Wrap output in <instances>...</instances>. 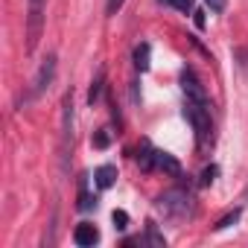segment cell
<instances>
[{
    "label": "cell",
    "mask_w": 248,
    "mask_h": 248,
    "mask_svg": "<svg viewBox=\"0 0 248 248\" xmlns=\"http://www.w3.org/2000/svg\"><path fill=\"white\" fill-rule=\"evenodd\" d=\"M93 149H108V143H111V135H108V129H99L96 135H93Z\"/></svg>",
    "instance_id": "13"
},
{
    "label": "cell",
    "mask_w": 248,
    "mask_h": 248,
    "mask_svg": "<svg viewBox=\"0 0 248 248\" xmlns=\"http://www.w3.org/2000/svg\"><path fill=\"white\" fill-rule=\"evenodd\" d=\"M93 181H96V187H99V190H108V187H114V181H117V167H111V164L99 167V170L93 172Z\"/></svg>",
    "instance_id": "9"
},
{
    "label": "cell",
    "mask_w": 248,
    "mask_h": 248,
    "mask_svg": "<svg viewBox=\"0 0 248 248\" xmlns=\"http://www.w3.org/2000/svg\"><path fill=\"white\" fill-rule=\"evenodd\" d=\"M149 53H152V50H149V44H146V41L135 47V67H138L140 73H143V70H149Z\"/></svg>",
    "instance_id": "10"
},
{
    "label": "cell",
    "mask_w": 248,
    "mask_h": 248,
    "mask_svg": "<svg viewBox=\"0 0 248 248\" xmlns=\"http://www.w3.org/2000/svg\"><path fill=\"white\" fill-rule=\"evenodd\" d=\"M91 207H96V196H91L82 187V193H79V210H91Z\"/></svg>",
    "instance_id": "15"
},
{
    "label": "cell",
    "mask_w": 248,
    "mask_h": 248,
    "mask_svg": "<svg viewBox=\"0 0 248 248\" xmlns=\"http://www.w3.org/2000/svg\"><path fill=\"white\" fill-rule=\"evenodd\" d=\"M44 30V0H30V12H27V53H35Z\"/></svg>",
    "instance_id": "3"
},
{
    "label": "cell",
    "mask_w": 248,
    "mask_h": 248,
    "mask_svg": "<svg viewBox=\"0 0 248 248\" xmlns=\"http://www.w3.org/2000/svg\"><path fill=\"white\" fill-rule=\"evenodd\" d=\"M73 242H76V245H82V248L96 245V242H99V231H96L91 222H82V225L73 231Z\"/></svg>",
    "instance_id": "7"
},
{
    "label": "cell",
    "mask_w": 248,
    "mask_h": 248,
    "mask_svg": "<svg viewBox=\"0 0 248 248\" xmlns=\"http://www.w3.org/2000/svg\"><path fill=\"white\" fill-rule=\"evenodd\" d=\"M181 88H184L187 99H193V102H207V93H204V88H202V82L196 79L193 70H181Z\"/></svg>",
    "instance_id": "6"
},
{
    "label": "cell",
    "mask_w": 248,
    "mask_h": 248,
    "mask_svg": "<svg viewBox=\"0 0 248 248\" xmlns=\"http://www.w3.org/2000/svg\"><path fill=\"white\" fill-rule=\"evenodd\" d=\"M155 155V167L158 170H164V172H170V175H181V164L170 155V152H152Z\"/></svg>",
    "instance_id": "8"
},
{
    "label": "cell",
    "mask_w": 248,
    "mask_h": 248,
    "mask_svg": "<svg viewBox=\"0 0 248 248\" xmlns=\"http://www.w3.org/2000/svg\"><path fill=\"white\" fill-rule=\"evenodd\" d=\"M123 6V0H108V6H105V12L108 15H117V9Z\"/></svg>",
    "instance_id": "20"
},
{
    "label": "cell",
    "mask_w": 248,
    "mask_h": 248,
    "mask_svg": "<svg viewBox=\"0 0 248 248\" xmlns=\"http://www.w3.org/2000/svg\"><path fill=\"white\" fill-rule=\"evenodd\" d=\"M143 242H149L152 248H164V245H167V239L158 233V228H155L152 222H149V228H146V239H143Z\"/></svg>",
    "instance_id": "12"
},
{
    "label": "cell",
    "mask_w": 248,
    "mask_h": 248,
    "mask_svg": "<svg viewBox=\"0 0 248 248\" xmlns=\"http://www.w3.org/2000/svg\"><path fill=\"white\" fill-rule=\"evenodd\" d=\"M158 3H167V6H172L178 12H190L193 9V0H158Z\"/></svg>",
    "instance_id": "17"
},
{
    "label": "cell",
    "mask_w": 248,
    "mask_h": 248,
    "mask_svg": "<svg viewBox=\"0 0 248 248\" xmlns=\"http://www.w3.org/2000/svg\"><path fill=\"white\" fill-rule=\"evenodd\" d=\"M111 219H114V228H117V231H126V228H129V213H126V210H114Z\"/></svg>",
    "instance_id": "14"
},
{
    "label": "cell",
    "mask_w": 248,
    "mask_h": 248,
    "mask_svg": "<svg viewBox=\"0 0 248 248\" xmlns=\"http://www.w3.org/2000/svg\"><path fill=\"white\" fill-rule=\"evenodd\" d=\"M236 219H239V210H233V213H228V216H222V219H219V222L213 225V231H225V228H231V225H233Z\"/></svg>",
    "instance_id": "16"
},
{
    "label": "cell",
    "mask_w": 248,
    "mask_h": 248,
    "mask_svg": "<svg viewBox=\"0 0 248 248\" xmlns=\"http://www.w3.org/2000/svg\"><path fill=\"white\" fill-rule=\"evenodd\" d=\"M184 117H187V123L193 126V132H196V140L199 143H204L207 138H210V111H207V102H193V99H187L184 102Z\"/></svg>",
    "instance_id": "2"
},
{
    "label": "cell",
    "mask_w": 248,
    "mask_h": 248,
    "mask_svg": "<svg viewBox=\"0 0 248 248\" xmlns=\"http://www.w3.org/2000/svg\"><path fill=\"white\" fill-rule=\"evenodd\" d=\"M102 85H105V70H99L96 79L91 82V91H88V102H91V105H96V99H99V93H102Z\"/></svg>",
    "instance_id": "11"
},
{
    "label": "cell",
    "mask_w": 248,
    "mask_h": 248,
    "mask_svg": "<svg viewBox=\"0 0 248 248\" xmlns=\"http://www.w3.org/2000/svg\"><path fill=\"white\" fill-rule=\"evenodd\" d=\"M216 172H219L216 167H207V170L202 172V184H204V187H207V184H213V181H216Z\"/></svg>",
    "instance_id": "18"
},
{
    "label": "cell",
    "mask_w": 248,
    "mask_h": 248,
    "mask_svg": "<svg viewBox=\"0 0 248 248\" xmlns=\"http://www.w3.org/2000/svg\"><path fill=\"white\" fill-rule=\"evenodd\" d=\"M204 3L210 6V12H225V6H228V0H204Z\"/></svg>",
    "instance_id": "19"
},
{
    "label": "cell",
    "mask_w": 248,
    "mask_h": 248,
    "mask_svg": "<svg viewBox=\"0 0 248 248\" xmlns=\"http://www.w3.org/2000/svg\"><path fill=\"white\" fill-rule=\"evenodd\" d=\"M73 143V93L64 96L62 102V161L67 167V146Z\"/></svg>",
    "instance_id": "4"
},
{
    "label": "cell",
    "mask_w": 248,
    "mask_h": 248,
    "mask_svg": "<svg viewBox=\"0 0 248 248\" xmlns=\"http://www.w3.org/2000/svg\"><path fill=\"white\" fill-rule=\"evenodd\" d=\"M155 207L164 213V219H170V222H184V219H190V216L196 213V199H193L187 190L175 187V190L161 193L158 202H155Z\"/></svg>",
    "instance_id": "1"
},
{
    "label": "cell",
    "mask_w": 248,
    "mask_h": 248,
    "mask_svg": "<svg viewBox=\"0 0 248 248\" xmlns=\"http://www.w3.org/2000/svg\"><path fill=\"white\" fill-rule=\"evenodd\" d=\"M56 56L50 53L44 62H41V67H38V73H35V79H32V96H41L50 85H53V76H56Z\"/></svg>",
    "instance_id": "5"
}]
</instances>
